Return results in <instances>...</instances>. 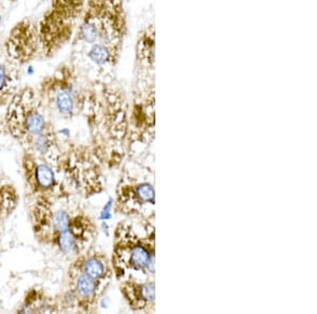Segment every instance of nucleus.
Masks as SVG:
<instances>
[{
    "label": "nucleus",
    "mask_w": 317,
    "mask_h": 314,
    "mask_svg": "<svg viewBox=\"0 0 317 314\" xmlns=\"http://www.w3.org/2000/svg\"><path fill=\"white\" fill-rule=\"evenodd\" d=\"M3 22V16H2V12H0V25H2Z\"/></svg>",
    "instance_id": "obj_16"
},
{
    "label": "nucleus",
    "mask_w": 317,
    "mask_h": 314,
    "mask_svg": "<svg viewBox=\"0 0 317 314\" xmlns=\"http://www.w3.org/2000/svg\"><path fill=\"white\" fill-rule=\"evenodd\" d=\"M10 2H15V0H10Z\"/></svg>",
    "instance_id": "obj_17"
},
{
    "label": "nucleus",
    "mask_w": 317,
    "mask_h": 314,
    "mask_svg": "<svg viewBox=\"0 0 317 314\" xmlns=\"http://www.w3.org/2000/svg\"><path fill=\"white\" fill-rule=\"evenodd\" d=\"M7 106V128L27 150L38 137L53 133L47 119V108L32 88L18 89Z\"/></svg>",
    "instance_id": "obj_4"
},
{
    "label": "nucleus",
    "mask_w": 317,
    "mask_h": 314,
    "mask_svg": "<svg viewBox=\"0 0 317 314\" xmlns=\"http://www.w3.org/2000/svg\"><path fill=\"white\" fill-rule=\"evenodd\" d=\"M6 57L20 67L40 57L37 24L25 18L10 31L5 43Z\"/></svg>",
    "instance_id": "obj_7"
},
{
    "label": "nucleus",
    "mask_w": 317,
    "mask_h": 314,
    "mask_svg": "<svg viewBox=\"0 0 317 314\" xmlns=\"http://www.w3.org/2000/svg\"><path fill=\"white\" fill-rule=\"evenodd\" d=\"M137 62L145 70H153L155 66V29L150 25L140 33L137 40Z\"/></svg>",
    "instance_id": "obj_13"
},
{
    "label": "nucleus",
    "mask_w": 317,
    "mask_h": 314,
    "mask_svg": "<svg viewBox=\"0 0 317 314\" xmlns=\"http://www.w3.org/2000/svg\"><path fill=\"white\" fill-rule=\"evenodd\" d=\"M24 171L28 185L37 197H51L56 187V176L49 162L34 154L26 153Z\"/></svg>",
    "instance_id": "obj_8"
},
{
    "label": "nucleus",
    "mask_w": 317,
    "mask_h": 314,
    "mask_svg": "<svg viewBox=\"0 0 317 314\" xmlns=\"http://www.w3.org/2000/svg\"><path fill=\"white\" fill-rule=\"evenodd\" d=\"M71 296L81 311L90 312L95 308L97 301L108 287V283L96 280L72 267L69 269Z\"/></svg>",
    "instance_id": "obj_10"
},
{
    "label": "nucleus",
    "mask_w": 317,
    "mask_h": 314,
    "mask_svg": "<svg viewBox=\"0 0 317 314\" xmlns=\"http://www.w3.org/2000/svg\"><path fill=\"white\" fill-rule=\"evenodd\" d=\"M156 283L153 278L138 279L137 277L123 278L120 292L131 311L151 313L156 309Z\"/></svg>",
    "instance_id": "obj_9"
},
{
    "label": "nucleus",
    "mask_w": 317,
    "mask_h": 314,
    "mask_svg": "<svg viewBox=\"0 0 317 314\" xmlns=\"http://www.w3.org/2000/svg\"><path fill=\"white\" fill-rule=\"evenodd\" d=\"M127 33L124 0H86L85 12L73 38L75 44H101L122 52Z\"/></svg>",
    "instance_id": "obj_2"
},
{
    "label": "nucleus",
    "mask_w": 317,
    "mask_h": 314,
    "mask_svg": "<svg viewBox=\"0 0 317 314\" xmlns=\"http://www.w3.org/2000/svg\"><path fill=\"white\" fill-rule=\"evenodd\" d=\"M80 93L73 69L64 65L44 78L38 95L47 110H55L60 116L71 118L85 103Z\"/></svg>",
    "instance_id": "obj_5"
},
{
    "label": "nucleus",
    "mask_w": 317,
    "mask_h": 314,
    "mask_svg": "<svg viewBox=\"0 0 317 314\" xmlns=\"http://www.w3.org/2000/svg\"><path fill=\"white\" fill-rule=\"evenodd\" d=\"M155 185L146 178L125 176L117 188L116 210L120 214L145 218L153 214Z\"/></svg>",
    "instance_id": "obj_6"
},
{
    "label": "nucleus",
    "mask_w": 317,
    "mask_h": 314,
    "mask_svg": "<svg viewBox=\"0 0 317 314\" xmlns=\"http://www.w3.org/2000/svg\"><path fill=\"white\" fill-rule=\"evenodd\" d=\"M71 267L92 278L108 283V285L112 277L115 276L110 258H108L104 253L96 250L88 249L80 253L79 255L74 257Z\"/></svg>",
    "instance_id": "obj_11"
},
{
    "label": "nucleus",
    "mask_w": 317,
    "mask_h": 314,
    "mask_svg": "<svg viewBox=\"0 0 317 314\" xmlns=\"http://www.w3.org/2000/svg\"><path fill=\"white\" fill-rule=\"evenodd\" d=\"M16 201V192L12 186L0 185V218L13 211Z\"/></svg>",
    "instance_id": "obj_15"
},
{
    "label": "nucleus",
    "mask_w": 317,
    "mask_h": 314,
    "mask_svg": "<svg viewBox=\"0 0 317 314\" xmlns=\"http://www.w3.org/2000/svg\"><path fill=\"white\" fill-rule=\"evenodd\" d=\"M155 214L144 218V232L139 233L129 222H122L115 232L110 258L117 279L127 273H138L147 278L155 276Z\"/></svg>",
    "instance_id": "obj_1"
},
{
    "label": "nucleus",
    "mask_w": 317,
    "mask_h": 314,
    "mask_svg": "<svg viewBox=\"0 0 317 314\" xmlns=\"http://www.w3.org/2000/svg\"><path fill=\"white\" fill-rule=\"evenodd\" d=\"M120 55L121 52L101 44L91 45L86 53L90 62L99 68L115 67L119 62Z\"/></svg>",
    "instance_id": "obj_14"
},
{
    "label": "nucleus",
    "mask_w": 317,
    "mask_h": 314,
    "mask_svg": "<svg viewBox=\"0 0 317 314\" xmlns=\"http://www.w3.org/2000/svg\"><path fill=\"white\" fill-rule=\"evenodd\" d=\"M86 0H51L37 24L40 58H51L73 40Z\"/></svg>",
    "instance_id": "obj_3"
},
{
    "label": "nucleus",
    "mask_w": 317,
    "mask_h": 314,
    "mask_svg": "<svg viewBox=\"0 0 317 314\" xmlns=\"http://www.w3.org/2000/svg\"><path fill=\"white\" fill-rule=\"evenodd\" d=\"M18 66L0 56V107L6 106L18 91Z\"/></svg>",
    "instance_id": "obj_12"
}]
</instances>
